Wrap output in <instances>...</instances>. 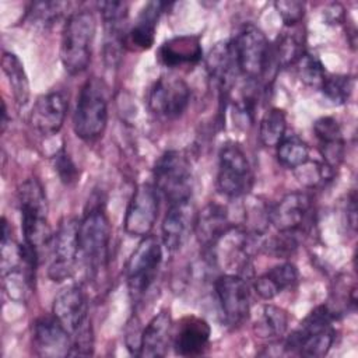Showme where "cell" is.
<instances>
[{"label":"cell","mask_w":358,"mask_h":358,"mask_svg":"<svg viewBox=\"0 0 358 358\" xmlns=\"http://www.w3.org/2000/svg\"><path fill=\"white\" fill-rule=\"evenodd\" d=\"M78 245L88 274L98 275L108 264L110 245V224L102 207H91L84 214L78 227Z\"/></svg>","instance_id":"obj_5"},{"label":"cell","mask_w":358,"mask_h":358,"mask_svg":"<svg viewBox=\"0 0 358 358\" xmlns=\"http://www.w3.org/2000/svg\"><path fill=\"white\" fill-rule=\"evenodd\" d=\"M324 14H326V20L329 22L340 24L344 20V8L340 4H331L330 8H327L324 11Z\"/></svg>","instance_id":"obj_39"},{"label":"cell","mask_w":358,"mask_h":358,"mask_svg":"<svg viewBox=\"0 0 358 358\" xmlns=\"http://www.w3.org/2000/svg\"><path fill=\"white\" fill-rule=\"evenodd\" d=\"M347 221L351 225L352 229H355L357 225V196L355 192H351L347 203Z\"/></svg>","instance_id":"obj_38"},{"label":"cell","mask_w":358,"mask_h":358,"mask_svg":"<svg viewBox=\"0 0 358 358\" xmlns=\"http://www.w3.org/2000/svg\"><path fill=\"white\" fill-rule=\"evenodd\" d=\"M203 57L199 35H178L162 42L157 50L158 62L168 69L194 66Z\"/></svg>","instance_id":"obj_22"},{"label":"cell","mask_w":358,"mask_h":358,"mask_svg":"<svg viewBox=\"0 0 358 358\" xmlns=\"http://www.w3.org/2000/svg\"><path fill=\"white\" fill-rule=\"evenodd\" d=\"M172 336H173V324H172L171 313L168 310H161L143 329L138 357H143V358L165 357L172 343Z\"/></svg>","instance_id":"obj_25"},{"label":"cell","mask_w":358,"mask_h":358,"mask_svg":"<svg viewBox=\"0 0 358 358\" xmlns=\"http://www.w3.org/2000/svg\"><path fill=\"white\" fill-rule=\"evenodd\" d=\"M52 313L69 330L71 338L92 330L88 317L87 296L77 284L67 285L55 296Z\"/></svg>","instance_id":"obj_14"},{"label":"cell","mask_w":358,"mask_h":358,"mask_svg":"<svg viewBox=\"0 0 358 358\" xmlns=\"http://www.w3.org/2000/svg\"><path fill=\"white\" fill-rule=\"evenodd\" d=\"M288 329V313L275 305L267 303L262 308L259 317L253 324V331L256 337L277 341L280 340Z\"/></svg>","instance_id":"obj_29"},{"label":"cell","mask_w":358,"mask_h":358,"mask_svg":"<svg viewBox=\"0 0 358 358\" xmlns=\"http://www.w3.org/2000/svg\"><path fill=\"white\" fill-rule=\"evenodd\" d=\"M194 225L192 200L171 203L161 225L162 243L169 252L179 250Z\"/></svg>","instance_id":"obj_21"},{"label":"cell","mask_w":358,"mask_h":358,"mask_svg":"<svg viewBox=\"0 0 358 358\" xmlns=\"http://www.w3.org/2000/svg\"><path fill=\"white\" fill-rule=\"evenodd\" d=\"M98 8L105 27L103 59L109 67H115L124 49L129 6L124 1H101L98 3Z\"/></svg>","instance_id":"obj_17"},{"label":"cell","mask_w":358,"mask_h":358,"mask_svg":"<svg viewBox=\"0 0 358 358\" xmlns=\"http://www.w3.org/2000/svg\"><path fill=\"white\" fill-rule=\"evenodd\" d=\"M253 171L243 148L236 143H227L218 155L217 187L229 199L246 196L253 186Z\"/></svg>","instance_id":"obj_8"},{"label":"cell","mask_w":358,"mask_h":358,"mask_svg":"<svg viewBox=\"0 0 358 358\" xmlns=\"http://www.w3.org/2000/svg\"><path fill=\"white\" fill-rule=\"evenodd\" d=\"M1 69L7 77L15 102L20 106L27 105L29 101V81L18 56L11 52H4L1 57Z\"/></svg>","instance_id":"obj_30"},{"label":"cell","mask_w":358,"mask_h":358,"mask_svg":"<svg viewBox=\"0 0 358 358\" xmlns=\"http://www.w3.org/2000/svg\"><path fill=\"white\" fill-rule=\"evenodd\" d=\"M152 178L155 190L168 204L192 200V165L182 151H165L155 161Z\"/></svg>","instance_id":"obj_6"},{"label":"cell","mask_w":358,"mask_h":358,"mask_svg":"<svg viewBox=\"0 0 358 358\" xmlns=\"http://www.w3.org/2000/svg\"><path fill=\"white\" fill-rule=\"evenodd\" d=\"M18 206L24 242L41 252L50 245L52 235L48 224V203L41 182L35 178L24 180L18 187Z\"/></svg>","instance_id":"obj_3"},{"label":"cell","mask_w":358,"mask_h":358,"mask_svg":"<svg viewBox=\"0 0 358 358\" xmlns=\"http://www.w3.org/2000/svg\"><path fill=\"white\" fill-rule=\"evenodd\" d=\"M95 31L96 20L90 10L74 11L66 20L62 32L60 59L69 74L76 76L87 70L91 62Z\"/></svg>","instance_id":"obj_2"},{"label":"cell","mask_w":358,"mask_h":358,"mask_svg":"<svg viewBox=\"0 0 358 358\" xmlns=\"http://www.w3.org/2000/svg\"><path fill=\"white\" fill-rule=\"evenodd\" d=\"M211 327L197 316L183 317L172 336V345L175 354L179 357L201 355L210 343Z\"/></svg>","instance_id":"obj_20"},{"label":"cell","mask_w":358,"mask_h":358,"mask_svg":"<svg viewBox=\"0 0 358 358\" xmlns=\"http://www.w3.org/2000/svg\"><path fill=\"white\" fill-rule=\"evenodd\" d=\"M312 210V197L306 192H291L267 210L268 222L278 232H302Z\"/></svg>","instance_id":"obj_15"},{"label":"cell","mask_w":358,"mask_h":358,"mask_svg":"<svg viewBox=\"0 0 358 358\" xmlns=\"http://www.w3.org/2000/svg\"><path fill=\"white\" fill-rule=\"evenodd\" d=\"M108 123V99L105 84L96 78H88L78 95L73 115V127L77 137L91 143L102 137Z\"/></svg>","instance_id":"obj_4"},{"label":"cell","mask_w":358,"mask_h":358,"mask_svg":"<svg viewBox=\"0 0 358 358\" xmlns=\"http://www.w3.org/2000/svg\"><path fill=\"white\" fill-rule=\"evenodd\" d=\"M228 208L217 201L206 204L194 217V234L199 243L211 252L221 238L231 229Z\"/></svg>","instance_id":"obj_19"},{"label":"cell","mask_w":358,"mask_h":358,"mask_svg":"<svg viewBox=\"0 0 358 358\" xmlns=\"http://www.w3.org/2000/svg\"><path fill=\"white\" fill-rule=\"evenodd\" d=\"M313 133L319 143L322 162L336 171L344 159L345 150V141L338 122L331 116H322L315 120Z\"/></svg>","instance_id":"obj_24"},{"label":"cell","mask_w":358,"mask_h":358,"mask_svg":"<svg viewBox=\"0 0 358 358\" xmlns=\"http://www.w3.org/2000/svg\"><path fill=\"white\" fill-rule=\"evenodd\" d=\"M69 4L62 1H35L31 3L27 11V20L31 25L39 28L52 27L64 13Z\"/></svg>","instance_id":"obj_33"},{"label":"cell","mask_w":358,"mask_h":358,"mask_svg":"<svg viewBox=\"0 0 358 358\" xmlns=\"http://www.w3.org/2000/svg\"><path fill=\"white\" fill-rule=\"evenodd\" d=\"M214 291L224 322L236 327L250 312V291L246 280L239 274H222L214 282Z\"/></svg>","instance_id":"obj_11"},{"label":"cell","mask_w":358,"mask_h":358,"mask_svg":"<svg viewBox=\"0 0 358 358\" xmlns=\"http://www.w3.org/2000/svg\"><path fill=\"white\" fill-rule=\"evenodd\" d=\"M73 340L69 330L52 315H43L34 322L32 348L38 357L60 358L71 354Z\"/></svg>","instance_id":"obj_16"},{"label":"cell","mask_w":358,"mask_h":358,"mask_svg":"<svg viewBox=\"0 0 358 358\" xmlns=\"http://www.w3.org/2000/svg\"><path fill=\"white\" fill-rule=\"evenodd\" d=\"M239 74L248 80L262 78L270 67V43L255 24H243L231 41Z\"/></svg>","instance_id":"obj_7"},{"label":"cell","mask_w":358,"mask_h":358,"mask_svg":"<svg viewBox=\"0 0 358 358\" xmlns=\"http://www.w3.org/2000/svg\"><path fill=\"white\" fill-rule=\"evenodd\" d=\"M80 221L73 217H66L60 221L56 232L52 236L50 263L48 275L55 282H62L70 278L76 271V264L80 257L78 245Z\"/></svg>","instance_id":"obj_9"},{"label":"cell","mask_w":358,"mask_h":358,"mask_svg":"<svg viewBox=\"0 0 358 358\" xmlns=\"http://www.w3.org/2000/svg\"><path fill=\"white\" fill-rule=\"evenodd\" d=\"M287 130L285 112L280 108L268 109L259 124V138L264 147H277Z\"/></svg>","instance_id":"obj_32"},{"label":"cell","mask_w":358,"mask_h":358,"mask_svg":"<svg viewBox=\"0 0 358 358\" xmlns=\"http://www.w3.org/2000/svg\"><path fill=\"white\" fill-rule=\"evenodd\" d=\"M7 108H6V102H3V110H1V129L4 130L7 126Z\"/></svg>","instance_id":"obj_40"},{"label":"cell","mask_w":358,"mask_h":358,"mask_svg":"<svg viewBox=\"0 0 358 358\" xmlns=\"http://www.w3.org/2000/svg\"><path fill=\"white\" fill-rule=\"evenodd\" d=\"M165 3L148 1L137 15L134 24L126 32L124 49L131 52L148 50L155 41L158 20L164 11Z\"/></svg>","instance_id":"obj_23"},{"label":"cell","mask_w":358,"mask_h":358,"mask_svg":"<svg viewBox=\"0 0 358 358\" xmlns=\"http://www.w3.org/2000/svg\"><path fill=\"white\" fill-rule=\"evenodd\" d=\"M320 90L331 103L344 105L352 94L354 78L347 74H327Z\"/></svg>","instance_id":"obj_34"},{"label":"cell","mask_w":358,"mask_h":358,"mask_svg":"<svg viewBox=\"0 0 358 358\" xmlns=\"http://www.w3.org/2000/svg\"><path fill=\"white\" fill-rule=\"evenodd\" d=\"M55 171L57 172V176L64 185H73L78 180V168L73 162L69 152L62 147L53 159Z\"/></svg>","instance_id":"obj_36"},{"label":"cell","mask_w":358,"mask_h":358,"mask_svg":"<svg viewBox=\"0 0 358 358\" xmlns=\"http://www.w3.org/2000/svg\"><path fill=\"white\" fill-rule=\"evenodd\" d=\"M278 15L287 27H296L305 15V4L295 0H280L274 3Z\"/></svg>","instance_id":"obj_37"},{"label":"cell","mask_w":358,"mask_h":358,"mask_svg":"<svg viewBox=\"0 0 358 358\" xmlns=\"http://www.w3.org/2000/svg\"><path fill=\"white\" fill-rule=\"evenodd\" d=\"M295 66H296V73L303 84H306L308 87L320 90L327 73L317 56L305 52L299 57V60L295 63Z\"/></svg>","instance_id":"obj_35"},{"label":"cell","mask_w":358,"mask_h":358,"mask_svg":"<svg viewBox=\"0 0 358 358\" xmlns=\"http://www.w3.org/2000/svg\"><path fill=\"white\" fill-rule=\"evenodd\" d=\"M190 102V87L178 76H161L148 92V106L157 116L179 117Z\"/></svg>","instance_id":"obj_12"},{"label":"cell","mask_w":358,"mask_h":358,"mask_svg":"<svg viewBox=\"0 0 358 358\" xmlns=\"http://www.w3.org/2000/svg\"><path fill=\"white\" fill-rule=\"evenodd\" d=\"M162 262V248L157 238L145 236L126 263V281L133 298L143 296L154 284Z\"/></svg>","instance_id":"obj_10"},{"label":"cell","mask_w":358,"mask_h":358,"mask_svg":"<svg viewBox=\"0 0 358 358\" xmlns=\"http://www.w3.org/2000/svg\"><path fill=\"white\" fill-rule=\"evenodd\" d=\"M158 192L154 185L141 183L136 187L124 214V231L130 236L145 238L158 218Z\"/></svg>","instance_id":"obj_13"},{"label":"cell","mask_w":358,"mask_h":358,"mask_svg":"<svg viewBox=\"0 0 358 358\" xmlns=\"http://www.w3.org/2000/svg\"><path fill=\"white\" fill-rule=\"evenodd\" d=\"M334 319L336 315L327 305L316 306L285 338V352L309 358L324 357L336 340Z\"/></svg>","instance_id":"obj_1"},{"label":"cell","mask_w":358,"mask_h":358,"mask_svg":"<svg viewBox=\"0 0 358 358\" xmlns=\"http://www.w3.org/2000/svg\"><path fill=\"white\" fill-rule=\"evenodd\" d=\"M291 29L289 32H282L274 46H270V64L273 63L277 67L294 66L305 53L303 35L295 27H291Z\"/></svg>","instance_id":"obj_28"},{"label":"cell","mask_w":358,"mask_h":358,"mask_svg":"<svg viewBox=\"0 0 358 358\" xmlns=\"http://www.w3.org/2000/svg\"><path fill=\"white\" fill-rule=\"evenodd\" d=\"M277 159L288 169H298L309 161V147L298 136H284L277 144Z\"/></svg>","instance_id":"obj_31"},{"label":"cell","mask_w":358,"mask_h":358,"mask_svg":"<svg viewBox=\"0 0 358 358\" xmlns=\"http://www.w3.org/2000/svg\"><path fill=\"white\" fill-rule=\"evenodd\" d=\"M206 64L210 77L220 88L224 90H227L234 83L235 76L239 74L231 41L215 43L210 49Z\"/></svg>","instance_id":"obj_26"},{"label":"cell","mask_w":358,"mask_h":358,"mask_svg":"<svg viewBox=\"0 0 358 358\" xmlns=\"http://www.w3.org/2000/svg\"><path fill=\"white\" fill-rule=\"evenodd\" d=\"M298 278L299 273L296 266L285 262L259 275L253 282V288L260 298L273 299L284 289L294 287L298 282Z\"/></svg>","instance_id":"obj_27"},{"label":"cell","mask_w":358,"mask_h":358,"mask_svg":"<svg viewBox=\"0 0 358 358\" xmlns=\"http://www.w3.org/2000/svg\"><path fill=\"white\" fill-rule=\"evenodd\" d=\"M69 109V96L63 91H50L36 98L29 122L42 136H53L62 129Z\"/></svg>","instance_id":"obj_18"}]
</instances>
